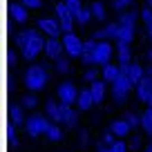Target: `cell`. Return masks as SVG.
<instances>
[{"instance_id":"cell-1","label":"cell","mask_w":152,"mask_h":152,"mask_svg":"<svg viewBox=\"0 0 152 152\" xmlns=\"http://www.w3.org/2000/svg\"><path fill=\"white\" fill-rule=\"evenodd\" d=\"M128 69H130V65H128V67H121L119 78L112 83V96H114V101H116V103H123V101L128 99V94L134 90V83L130 81Z\"/></svg>"},{"instance_id":"cell-2","label":"cell","mask_w":152,"mask_h":152,"mask_svg":"<svg viewBox=\"0 0 152 152\" xmlns=\"http://www.w3.org/2000/svg\"><path fill=\"white\" fill-rule=\"evenodd\" d=\"M25 85L31 92H40L45 85H47V72H45L43 65H31L27 72H25Z\"/></svg>"},{"instance_id":"cell-3","label":"cell","mask_w":152,"mask_h":152,"mask_svg":"<svg viewBox=\"0 0 152 152\" xmlns=\"http://www.w3.org/2000/svg\"><path fill=\"white\" fill-rule=\"evenodd\" d=\"M40 52H45V40L40 36V29L34 27V29H29V40L23 47V58L25 61H34Z\"/></svg>"},{"instance_id":"cell-4","label":"cell","mask_w":152,"mask_h":152,"mask_svg":"<svg viewBox=\"0 0 152 152\" xmlns=\"http://www.w3.org/2000/svg\"><path fill=\"white\" fill-rule=\"evenodd\" d=\"M56 18H58V23H61V27H63V34H67V31H72V29H74L76 16H74V11L67 7L65 0L56 2Z\"/></svg>"},{"instance_id":"cell-5","label":"cell","mask_w":152,"mask_h":152,"mask_svg":"<svg viewBox=\"0 0 152 152\" xmlns=\"http://www.w3.org/2000/svg\"><path fill=\"white\" fill-rule=\"evenodd\" d=\"M49 125V119L47 114H31V116H27V121H25V128H27V134L29 137H40V134H45V130H47Z\"/></svg>"},{"instance_id":"cell-6","label":"cell","mask_w":152,"mask_h":152,"mask_svg":"<svg viewBox=\"0 0 152 152\" xmlns=\"http://www.w3.org/2000/svg\"><path fill=\"white\" fill-rule=\"evenodd\" d=\"M63 45H65V54L67 56H72V58H81V54H83V40L78 36H76L74 31H67V34H63Z\"/></svg>"},{"instance_id":"cell-7","label":"cell","mask_w":152,"mask_h":152,"mask_svg":"<svg viewBox=\"0 0 152 152\" xmlns=\"http://www.w3.org/2000/svg\"><path fill=\"white\" fill-rule=\"evenodd\" d=\"M114 56V45L110 40H99V45L94 47V65L96 67H103L112 61Z\"/></svg>"},{"instance_id":"cell-8","label":"cell","mask_w":152,"mask_h":152,"mask_svg":"<svg viewBox=\"0 0 152 152\" xmlns=\"http://www.w3.org/2000/svg\"><path fill=\"white\" fill-rule=\"evenodd\" d=\"M78 92L81 90H76L74 83H61V87H58V101L61 103H76V99H78Z\"/></svg>"},{"instance_id":"cell-9","label":"cell","mask_w":152,"mask_h":152,"mask_svg":"<svg viewBox=\"0 0 152 152\" xmlns=\"http://www.w3.org/2000/svg\"><path fill=\"white\" fill-rule=\"evenodd\" d=\"M65 52V45H63V38H56V36H47L45 40V54H47L52 61H56L61 54Z\"/></svg>"},{"instance_id":"cell-10","label":"cell","mask_w":152,"mask_h":152,"mask_svg":"<svg viewBox=\"0 0 152 152\" xmlns=\"http://www.w3.org/2000/svg\"><path fill=\"white\" fill-rule=\"evenodd\" d=\"M36 27L40 29L43 34H47V36H56V38H61V34H63L61 23H58V20H54V18H40Z\"/></svg>"},{"instance_id":"cell-11","label":"cell","mask_w":152,"mask_h":152,"mask_svg":"<svg viewBox=\"0 0 152 152\" xmlns=\"http://www.w3.org/2000/svg\"><path fill=\"white\" fill-rule=\"evenodd\" d=\"M116 58H119L121 67H128L132 63V49H130V43L125 40H116Z\"/></svg>"},{"instance_id":"cell-12","label":"cell","mask_w":152,"mask_h":152,"mask_svg":"<svg viewBox=\"0 0 152 152\" xmlns=\"http://www.w3.org/2000/svg\"><path fill=\"white\" fill-rule=\"evenodd\" d=\"M116 34H119V23H107L105 27L94 31V38L96 40H116Z\"/></svg>"},{"instance_id":"cell-13","label":"cell","mask_w":152,"mask_h":152,"mask_svg":"<svg viewBox=\"0 0 152 152\" xmlns=\"http://www.w3.org/2000/svg\"><path fill=\"white\" fill-rule=\"evenodd\" d=\"M150 94H152V76H143L141 78V83L137 85V99L139 101H143V103H148V99H150Z\"/></svg>"},{"instance_id":"cell-14","label":"cell","mask_w":152,"mask_h":152,"mask_svg":"<svg viewBox=\"0 0 152 152\" xmlns=\"http://www.w3.org/2000/svg\"><path fill=\"white\" fill-rule=\"evenodd\" d=\"M45 114H47V119L54 121V123H63V105L61 103L49 101V103L45 105Z\"/></svg>"},{"instance_id":"cell-15","label":"cell","mask_w":152,"mask_h":152,"mask_svg":"<svg viewBox=\"0 0 152 152\" xmlns=\"http://www.w3.org/2000/svg\"><path fill=\"white\" fill-rule=\"evenodd\" d=\"M119 74H121V65H112V63H107V65L101 67V76H103V81L110 83V85L119 78Z\"/></svg>"},{"instance_id":"cell-16","label":"cell","mask_w":152,"mask_h":152,"mask_svg":"<svg viewBox=\"0 0 152 152\" xmlns=\"http://www.w3.org/2000/svg\"><path fill=\"white\" fill-rule=\"evenodd\" d=\"M94 103H96V101H94V94H92L90 87L78 92V99H76V105H78V110H90Z\"/></svg>"},{"instance_id":"cell-17","label":"cell","mask_w":152,"mask_h":152,"mask_svg":"<svg viewBox=\"0 0 152 152\" xmlns=\"http://www.w3.org/2000/svg\"><path fill=\"white\" fill-rule=\"evenodd\" d=\"M128 74H130V81L134 83V90H137V85L141 83V78H143V76H145V72H143V65H141L139 61H132V63H130Z\"/></svg>"},{"instance_id":"cell-18","label":"cell","mask_w":152,"mask_h":152,"mask_svg":"<svg viewBox=\"0 0 152 152\" xmlns=\"http://www.w3.org/2000/svg\"><path fill=\"white\" fill-rule=\"evenodd\" d=\"M110 130H112L114 134L119 139H123V137H128L130 134V123H128V119H116V121H112V125H110Z\"/></svg>"},{"instance_id":"cell-19","label":"cell","mask_w":152,"mask_h":152,"mask_svg":"<svg viewBox=\"0 0 152 152\" xmlns=\"http://www.w3.org/2000/svg\"><path fill=\"white\" fill-rule=\"evenodd\" d=\"M105 87H107V83H105L103 78L90 83V90H92V94H94V101H96V103H101V101L105 99Z\"/></svg>"},{"instance_id":"cell-20","label":"cell","mask_w":152,"mask_h":152,"mask_svg":"<svg viewBox=\"0 0 152 152\" xmlns=\"http://www.w3.org/2000/svg\"><path fill=\"white\" fill-rule=\"evenodd\" d=\"M63 105V123L67 125V128H74L76 121H78V116H76V112L72 110L69 103H61Z\"/></svg>"},{"instance_id":"cell-21","label":"cell","mask_w":152,"mask_h":152,"mask_svg":"<svg viewBox=\"0 0 152 152\" xmlns=\"http://www.w3.org/2000/svg\"><path fill=\"white\" fill-rule=\"evenodd\" d=\"M141 18V11H121L119 14V23L121 25H132V27H137V20Z\"/></svg>"},{"instance_id":"cell-22","label":"cell","mask_w":152,"mask_h":152,"mask_svg":"<svg viewBox=\"0 0 152 152\" xmlns=\"http://www.w3.org/2000/svg\"><path fill=\"white\" fill-rule=\"evenodd\" d=\"M116 40L132 43V40H134V27H132V25H121V23H119V34H116Z\"/></svg>"},{"instance_id":"cell-23","label":"cell","mask_w":152,"mask_h":152,"mask_svg":"<svg viewBox=\"0 0 152 152\" xmlns=\"http://www.w3.org/2000/svg\"><path fill=\"white\" fill-rule=\"evenodd\" d=\"M27 9L29 7H25L23 2H20V5H16L14 9H11V20H14V23H25V20H27Z\"/></svg>"},{"instance_id":"cell-24","label":"cell","mask_w":152,"mask_h":152,"mask_svg":"<svg viewBox=\"0 0 152 152\" xmlns=\"http://www.w3.org/2000/svg\"><path fill=\"white\" fill-rule=\"evenodd\" d=\"M90 9H92V16H94L96 20H105V16H107V9H105V5L101 2V0L90 2Z\"/></svg>"},{"instance_id":"cell-25","label":"cell","mask_w":152,"mask_h":152,"mask_svg":"<svg viewBox=\"0 0 152 152\" xmlns=\"http://www.w3.org/2000/svg\"><path fill=\"white\" fill-rule=\"evenodd\" d=\"M45 137H47L49 141H61L63 139V130L58 128V123H49L47 130H45Z\"/></svg>"},{"instance_id":"cell-26","label":"cell","mask_w":152,"mask_h":152,"mask_svg":"<svg viewBox=\"0 0 152 152\" xmlns=\"http://www.w3.org/2000/svg\"><path fill=\"white\" fill-rule=\"evenodd\" d=\"M141 125H143V132L152 137V107L148 105V110L141 114Z\"/></svg>"},{"instance_id":"cell-27","label":"cell","mask_w":152,"mask_h":152,"mask_svg":"<svg viewBox=\"0 0 152 152\" xmlns=\"http://www.w3.org/2000/svg\"><path fill=\"white\" fill-rule=\"evenodd\" d=\"M74 16H76V23H78V25H87L92 18H94V16H92V9H90V7H81V9L76 11Z\"/></svg>"},{"instance_id":"cell-28","label":"cell","mask_w":152,"mask_h":152,"mask_svg":"<svg viewBox=\"0 0 152 152\" xmlns=\"http://www.w3.org/2000/svg\"><path fill=\"white\" fill-rule=\"evenodd\" d=\"M83 78H85L87 83H94V81H99V78H103V76L99 74V69H96V65H90L85 69V74H83Z\"/></svg>"},{"instance_id":"cell-29","label":"cell","mask_w":152,"mask_h":152,"mask_svg":"<svg viewBox=\"0 0 152 152\" xmlns=\"http://www.w3.org/2000/svg\"><path fill=\"white\" fill-rule=\"evenodd\" d=\"M69 58H65V56H63V54H61V56H58L56 58V72H61V74H67V72H69Z\"/></svg>"},{"instance_id":"cell-30","label":"cell","mask_w":152,"mask_h":152,"mask_svg":"<svg viewBox=\"0 0 152 152\" xmlns=\"http://www.w3.org/2000/svg\"><path fill=\"white\" fill-rule=\"evenodd\" d=\"M130 5H132V0H112V7H114V11H128L130 9Z\"/></svg>"},{"instance_id":"cell-31","label":"cell","mask_w":152,"mask_h":152,"mask_svg":"<svg viewBox=\"0 0 152 152\" xmlns=\"http://www.w3.org/2000/svg\"><path fill=\"white\" fill-rule=\"evenodd\" d=\"M125 119H128L130 128H139V125H141V116H139V114H132V112H130Z\"/></svg>"},{"instance_id":"cell-32","label":"cell","mask_w":152,"mask_h":152,"mask_svg":"<svg viewBox=\"0 0 152 152\" xmlns=\"http://www.w3.org/2000/svg\"><path fill=\"white\" fill-rule=\"evenodd\" d=\"M141 20H143L145 25H148V23H152V7H150V5L141 9Z\"/></svg>"},{"instance_id":"cell-33","label":"cell","mask_w":152,"mask_h":152,"mask_svg":"<svg viewBox=\"0 0 152 152\" xmlns=\"http://www.w3.org/2000/svg\"><path fill=\"white\" fill-rule=\"evenodd\" d=\"M116 139H119V137H116V134H114L112 130L103 134V143H107V145H114V143H116Z\"/></svg>"},{"instance_id":"cell-34","label":"cell","mask_w":152,"mask_h":152,"mask_svg":"<svg viewBox=\"0 0 152 152\" xmlns=\"http://www.w3.org/2000/svg\"><path fill=\"white\" fill-rule=\"evenodd\" d=\"M36 103H38V101H36V96H31V94L23 99V105H25V107H29V110H31V107H36Z\"/></svg>"},{"instance_id":"cell-35","label":"cell","mask_w":152,"mask_h":152,"mask_svg":"<svg viewBox=\"0 0 152 152\" xmlns=\"http://www.w3.org/2000/svg\"><path fill=\"white\" fill-rule=\"evenodd\" d=\"M23 5H25V7H29V9H40L43 0H23Z\"/></svg>"},{"instance_id":"cell-36","label":"cell","mask_w":152,"mask_h":152,"mask_svg":"<svg viewBox=\"0 0 152 152\" xmlns=\"http://www.w3.org/2000/svg\"><path fill=\"white\" fill-rule=\"evenodd\" d=\"M11 119H14V123H18V125L23 123V121H27V119H23V110H20V107H18V110H14Z\"/></svg>"},{"instance_id":"cell-37","label":"cell","mask_w":152,"mask_h":152,"mask_svg":"<svg viewBox=\"0 0 152 152\" xmlns=\"http://www.w3.org/2000/svg\"><path fill=\"white\" fill-rule=\"evenodd\" d=\"M65 2H67V7H69V9L72 11H74V14H76V11H78V9H81V0H65Z\"/></svg>"},{"instance_id":"cell-38","label":"cell","mask_w":152,"mask_h":152,"mask_svg":"<svg viewBox=\"0 0 152 152\" xmlns=\"http://www.w3.org/2000/svg\"><path fill=\"white\" fill-rule=\"evenodd\" d=\"M112 150H114V152H128V145H125L123 141H119V139H116V143L112 145Z\"/></svg>"},{"instance_id":"cell-39","label":"cell","mask_w":152,"mask_h":152,"mask_svg":"<svg viewBox=\"0 0 152 152\" xmlns=\"http://www.w3.org/2000/svg\"><path fill=\"white\" fill-rule=\"evenodd\" d=\"M99 152H114V150H112V145H107V143H101V145H99Z\"/></svg>"},{"instance_id":"cell-40","label":"cell","mask_w":152,"mask_h":152,"mask_svg":"<svg viewBox=\"0 0 152 152\" xmlns=\"http://www.w3.org/2000/svg\"><path fill=\"white\" fill-rule=\"evenodd\" d=\"M145 27H148V36H150V38H152V23H148V25H145Z\"/></svg>"},{"instance_id":"cell-41","label":"cell","mask_w":152,"mask_h":152,"mask_svg":"<svg viewBox=\"0 0 152 152\" xmlns=\"http://www.w3.org/2000/svg\"><path fill=\"white\" fill-rule=\"evenodd\" d=\"M148 63L152 65V47H150V52H148Z\"/></svg>"},{"instance_id":"cell-42","label":"cell","mask_w":152,"mask_h":152,"mask_svg":"<svg viewBox=\"0 0 152 152\" xmlns=\"http://www.w3.org/2000/svg\"><path fill=\"white\" fill-rule=\"evenodd\" d=\"M148 105H150V107H152V94H150V99H148Z\"/></svg>"},{"instance_id":"cell-43","label":"cell","mask_w":152,"mask_h":152,"mask_svg":"<svg viewBox=\"0 0 152 152\" xmlns=\"http://www.w3.org/2000/svg\"><path fill=\"white\" fill-rule=\"evenodd\" d=\"M145 152H152V145H148V148H145Z\"/></svg>"},{"instance_id":"cell-44","label":"cell","mask_w":152,"mask_h":152,"mask_svg":"<svg viewBox=\"0 0 152 152\" xmlns=\"http://www.w3.org/2000/svg\"><path fill=\"white\" fill-rule=\"evenodd\" d=\"M148 5H150V7H152V0H148Z\"/></svg>"},{"instance_id":"cell-45","label":"cell","mask_w":152,"mask_h":152,"mask_svg":"<svg viewBox=\"0 0 152 152\" xmlns=\"http://www.w3.org/2000/svg\"><path fill=\"white\" fill-rule=\"evenodd\" d=\"M150 47H152V38H150Z\"/></svg>"},{"instance_id":"cell-46","label":"cell","mask_w":152,"mask_h":152,"mask_svg":"<svg viewBox=\"0 0 152 152\" xmlns=\"http://www.w3.org/2000/svg\"><path fill=\"white\" fill-rule=\"evenodd\" d=\"M150 145H152V143H150Z\"/></svg>"}]
</instances>
